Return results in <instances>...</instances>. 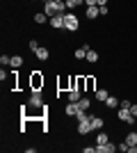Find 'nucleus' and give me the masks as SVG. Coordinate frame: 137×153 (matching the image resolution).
I'll return each instance as SVG.
<instances>
[{
  "label": "nucleus",
  "mask_w": 137,
  "mask_h": 153,
  "mask_svg": "<svg viewBox=\"0 0 137 153\" xmlns=\"http://www.w3.org/2000/svg\"><path fill=\"white\" fill-rule=\"evenodd\" d=\"M80 27V21H78V16L76 14H71V12H66L64 14V30H69V32H76Z\"/></svg>",
  "instance_id": "1"
},
{
  "label": "nucleus",
  "mask_w": 137,
  "mask_h": 153,
  "mask_svg": "<svg viewBox=\"0 0 137 153\" xmlns=\"http://www.w3.org/2000/svg\"><path fill=\"white\" fill-rule=\"evenodd\" d=\"M117 117H119V121L128 123V126H135V121H137V117H133V112H130V110H126V108H119Z\"/></svg>",
  "instance_id": "2"
},
{
  "label": "nucleus",
  "mask_w": 137,
  "mask_h": 153,
  "mask_svg": "<svg viewBox=\"0 0 137 153\" xmlns=\"http://www.w3.org/2000/svg\"><path fill=\"white\" fill-rule=\"evenodd\" d=\"M30 87H32V91H41V87H44V76H41L39 71H32V76H30Z\"/></svg>",
  "instance_id": "3"
},
{
  "label": "nucleus",
  "mask_w": 137,
  "mask_h": 153,
  "mask_svg": "<svg viewBox=\"0 0 137 153\" xmlns=\"http://www.w3.org/2000/svg\"><path fill=\"white\" fill-rule=\"evenodd\" d=\"M27 105H30V108H41V105H44V101H41V91H32Z\"/></svg>",
  "instance_id": "4"
},
{
  "label": "nucleus",
  "mask_w": 137,
  "mask_h": 153,
  "mask_svg": "<svg viewBox=\"0 0 137 153\" xmlns=\"http://www.w3.org/2000/svg\"><path fill=\"white\" fill-rule=\"evenodd\" d=\"M119 146H114L112 142H107V144H101V146H96V153H114Z\"/></svg>",
  "instance_id": "5"
},
{
  "label": "nucleus",
  "mask_w": 137,
  "mask_h": 153,
  "mask_svg": "<svg viewBox=\"0 0 137 153\" xmlns=\"http://www.w3.org/2000/svg\"><path fill=\"white\" fill-rule=\"evenodd\" d=\"M85 16H87V19H91V21L98 19V16H101V7H87V9H85Z\"/></svg>",
  "instance_id": "6"
},
{
  "label": "nucleus",
  "mask_w": 137,
  "mask_h": 153,
  "mask_svg": "<svg viewBox=\"0 0 137 153\" xmlns=\"http://www.w3.org/2000/svg\"><path fill=\"white\" fill-rule=\"evenodd\" d=\"M50 25L55 27V30L64 27V14H57V16H53V19H50Z\"/></svg>",
  "instance_id": "7"
},
{
  "label": "nucleus",
  "mask_w": 137,
  "mask_h": 153,
  "mask_svg": "<svg viewBox=\"0 0 137 153\" xmlns=\"http://www.w3.org/2000/svg\"><path fill=\"white\" fill-rule=\"evenodd\" d=\"M34 55H37V59H41V62H46V59L50 57V53H48V48H44V46H39V48L34 51Z\"/></svg>",
  "instance_id": "8"
},
{
  "label": "nucleus",
  "mask_w": 137,
  "mask_h": 153,
  "mask_svg": "<svg viewBox=\"0 0 137 153\" xmlns=\"http://www.w3.org/2000/svg\"><path fill=\"white\" fill-rule=\"evenodd\" d=\"M78 112H80V105L69 101V105H66V114H69V117H78Z\"/></svg>",
  "instance_id": "9"
},
{
  "label": "nucleus",
  "mask_w": 137,
  "mask_h": 153,
  "mask_svg": "<svg viewBox=\"0 0 137 153\" xmlns=\"http://www.w3.org/2000/svg\"><path fill=\"white\" fill-rule=\"evenodd\" d=\"M103 117H96V114H91V128H94V130H101V128H103Z\"/></svg>",
  "instance_id": "10"
},
{
  "label": "nucleus",
  "mask_w": 137,
  "mask_h": 153,
  "mask_svg": "<svg viewBox=\"0 0 137 153\" xmlns=\"http://www.w3.org/2000/svg\"><path fill=\"white\" fill-rule=\"evenodd\" d=\"M34 21H37L39 25H44V23H50V16L46 12H39V14H34Z\"/></svg>",
  "instance_id": "11"
},
{
  "label": "nucleus",
  "mask_w": 137,
  "mask_h": 153,
  "mask_svg": "<svg viewBox=\"0 0 137 153\" xmlns=\"http://www.w3.org/2000/svg\"><path fill=\"white\" fill-rule=\"evenodd\" d=\"M80 98H82V91L80 89H69V101L71 103H78Z\"/></svg>",
  "instance_id": "12"
},
{
  "label": "nucleus",
  "mask_w": 137,
  "mask_h": 153,
  "mask_svg": "<svg viewBox=\"0 0 137 153\" xmlns=\"http://www.w3.org/2000/svg\"><path fill=\"white\" fill-rule=\"evenodd\" d=\"M126 144H128V146H135L137 144V130H130V133L126 135Z\"/></svg>",
  "instance_id": "13"
},
{
  "label": "nucleus",
  "mask_w": 137,
  "mask_h": 153,
  "mask_svg": "<svg viewBox=\"0 0 137 153\" xmlns=\"http://www.w3.org/2000/svg\"><path fill=\"white\" fill-rule=\"evenodd\" d=\"M9 66H12V69H21V66H23V57H21V55H12Z\"/></svg>",
  "instance_id": "14"
},
{
  "label": "nucleus",
  "mask_w": 137,
  "mask_h": 153,
  "mask_svg": "<svg viewBox=\"0 0 137 153\" xmlns=\"http://www.w3.org/2000/svg\"><path fill=\"white\" fill-rule=\"evenodd\" d=\"M85 59H87V62H91V64H96V62H98V53L94 51V48H89V51H87V57H85Z\"/></svg>",
  "instance_id": "15"
},
{
  "label": "nucleus",
  "mask_w": 137,
  "mask_h": 153,
  "mask_svg": "<svg viewBox=\"0 0 137 153\" xmlns=\"http://www.w3.org/2000/svg\"><path fill=\"white\" fill-rule=\"evenodd\" d=\"M78 105H80V110H85V112H87V110L91 108V98H87V96H82V98H80V101H78Z\"/></svg>",
  "instance_id": "16"
},
{
  "label": "nucleus",
  "mask_w": 137,
  "mask_h": 153,
  "mask_svg": "<svg viewBox=\"0 0 137 153\" xmlns=\"http://www.w3.org/2000/svg\"><path fill=\"white\" fill-rule=\"evenodd\" d=\"M107 142H110L107 133H98V135H96V146H101V144H107Z\"/></svg>",
  "instance_id": "17"
},
{
  "label": "nucleus",
  "mask_w": 137,
  "mask_h": 153,
  "mask_svg": "<svg viewBox=\"0 0 137 153\" xmlns=\"http://www.w3.org/2000/svg\"><path fill=\"white\" fill-rule=\"evenodd\" d=\"M94 87H96V80L94 78H85V91H94Z\"/></svg>",
  "instance_id": "18"
},
{
  "label": "nucleus",
  "mask_w": 137,
  "mask_h": 153,
  "mask_svg": "<svg viewBox=\"0 0 137 153\" xmlns=\"http://www.w3.org/2000/svg\"><path fill=\"white\" fill-rule=\"evenodd\" d=\"M119 103H121V101H119L117 96H107V101H105V105H107V108H119Z\"/></svg>",
  "instance_id": "19"
},
{
  "label": "nucleus",
  "mask_w": 137,
  "mask_h": 153,
  "mask_svg": "<svg viewBox=\"0 0 137 153\" xmlns=\"http://www.w3.org/2000/svg\"><path fill=\"white\" fill-rule=\"evenodd\" d=\"M107 96H110V91H107V89H98L96 91V101H107Z\"/></svg>",
  "instance_id": "20"
},
{
  "label": "nucleus",
  "mask_w": 137,
  "mask_h": 153,
  "mask_svg": "<svg viewBox=\"0 0 137 153\" xmlns=\"http://www.w3.org/2000/svg\"><path fill=\"white\" fill-rule=\"evenodd\" d=\"M64 5H66V9H76L78 5H82V0H64Z\"/></svg>",
  "instance_id": "21"
},
{
  "label": "nucleus",
  "mask_w": 137,
  "mask_h": 153,
  "mask_svg": "<svg viewBox=\"0 0 137 153\" xmlns=\"http://www.w3.org/2000/svg\"><path fill=\"white\" fill-rule=\"evenodd\" d=\"M85 57H87V48L82 46V48H78V51H76V59H85Z\"/></svg>",
  "instance_id": "22"
},
{
  "label": "nucleus",
  "mask_w": 137,
  "mask_h": 153,
  "mask_svg": "<svg viewBox=\"0 0 137 153\" xmlns=\"http://www.w3.org/2000/svg\"><path fill=\"white\" fill-rule=\"evenodd\" d=\"M76 89L85 91V78H76Z\"/></svg>",
  "instance_id": "23"
},
{
  "label": "nucleus",
  "mask_w": 137,
  "mask_h": 153,
  "mask_svg": "<svg viewBox=\"0 0 137 153\" xmlns=\"http://www.w3.org/2000/svg\"><path fill=\"white\" fill-rule=\"evenodd\" d=\"M9 62H12L9 55H0V64H2V66H9Z\"/></svg>",
  "instance_id": "24"
},
{
  "label": "nucleus",
  "mask_w": 137,
  "mask_h": 153,
  "mask_svg": "<svg viewBox=\"0 0 137 153\" xmlns=\"http://www.w3.org/2000/svg\"><path fill=\"white\" fill-rule=\"evenodd\" d=\"M37 48H39V41H37V39H32V41H30V51H37Z\"/></svg>",
  "instance_id": "25"
},
{
  "label": "nucleus",
  "mask_w": 137,
  "mask_h": 153,
  "mask_svg": "<svg viewBox=\"0 0 137 153\" xmlns=\"http://www.w3.org/2000/svg\"><path fill=\"white\" fill-rule=\"evenodd\" d=\"M130 105H133L130 101H121V103H119V108H126V110H130Z\"/></svg>",
  "instance_id": "26"
},
{
  "label": "nucleus",
  "mask_w": 137,
  "mask_h": 153,
  "mask_svg": "<svg viewBox=\"0 0 137 153\" xmlns=\"http://www.w3.org/2000/svg\"><path fill=\"white\" fill-rule=\"evenodd\" d=\"M87 7H98V0H85Z\"/></svg>",
  "instance_id": "27"
},
{
  "label": "nucleus",
  "mask_w": 137,
  "mask_h": 153,
  "mask_svg": "<svg viewBox=\"0 0 137 153\" xmlns=\"http://www.w3.org/2000/svg\"><path fill=\"white\" fill-rule=\"evenodd\" d=\"M7 76H9V73H7V71H5V66H2V71H0V80L5 82V80H7Z\"/></svg>",
  "instance_id": "28"
},
{
  "label": "nucleus",
  "mask_w": 137,
  "mask_h": 153,
  "mask_svg": "<svg viewBox=\"0 0 137 153\" xmlns=\"http://www.w3.org/2000/svg\"><path fill=\"white\" fill-rule=\"evenodd\" d=\"M107 14H110V9H107V5H103L101 7V16H107Z\"/></svg>",
  "instance_id": "29"
},
{
  "label": "nucleus",
  "mask_w": 137,
  "mask_h": 153,
  "mask_svg": "<svg viewBox=\"0 0 137 153\" xmlns=\"http://www.w3.org/2000/svg\"><path fill=\"white\" fill-rule=\"evenodd\" d=\"M128 149H130V146L126 144V140H124V144H119V151H126V153H128Z\"/></svg>",
  "instance_id": "30"
},
{
  "label": "nucleus",
  "mask_w": 137,
  "mask_h": 153,
  "mask_svg": "<svg viewBox=\"0 0 137 153\" xmlns=\"http://www.w3.org/2000/svg\"><path fill=\"white\" fill-rule=\"evenodd\" d=\"M82 151H85V153H96V146H85Z\"/></svg>",
  "instance_id": "31"
},
{
  "label": "nucleus",
  "mask_w": 137,
  "mask_h": 153,
  "mask_svg": "<svg viewBox=\"0 0 137 153\" xmlns=\"http://www.w3.org/2000/svg\"><path fill=\"white\" fill-rule=\"evenodd\" d=\"M130 112H133V117H137V103H135V105H130Z\"/></svg>",
  "instance_id": "32"
},
{
  "label": "nucleus",
  "mask_w": 137,
  "mask_h": 153,
  "mask_svg": "<svg viewBox=\"0 0 137 153\" xmlns=\"http://www.w3.org/2000/svg\"><path fill=\"white\" fill-rule=\"evenodd\" d=\"M103 5H107V0H98V7H103Z\"/></svg>",
  "instance_id": "33"
},
{
  "label": "nucleus",
  "mask_w": 137,
  "mask_h": 153,
  "mask_svg": "<svg viewBox=\"0 0 137 153\" xmlns=\"http://www.w3.org/2000/svg\"><path fill=\"white\" fill-rule=\"evenodd\" d=\"M55 2H59V5H64V0H55Z\"/></svg>",
  "instance_id": "34"
},
{
  "label": "nucleus",
  "mask_w": 137,
  "mask_h": 153,
  "mask_svg": "<svg viewBox=\"0 0 137 153\" xmlns=\"http://www.w3.org/2000/svg\"><path fill=\"white\" fill-rule=\"evenodd\" d=\"M41 2H48V0H41Z\"/></svg>",
  "instance_id": "35"
},
{
  "label": "nucleus",
  "mask_w": 137,
  "mask_h": 153,
  "mask_svg": "<svg viewBox=\"0 0 137 153\" xmlns=\"http://www.w3.org/2000/svg\"><path fill=\"white\" fill-rule=\"evenodd\" d=\"M82 2H85V0H82Z\"/></svg>",
  "instance_id": "36"
},
{
  "label": "nucleus",
  "mask_w": 137,
  "mask_h": 153,
  "mask_svg": "<svg viewBox=\"0 0 137 153\" xmlns=\"http://www.w3.org/2000/svg\"><path fill=\"white\" fill-rule=\"evenodd\" d=\"M135 130H137V128H135Z\"/></svg>",
  "instance_id": "37"
}]
</instances>
